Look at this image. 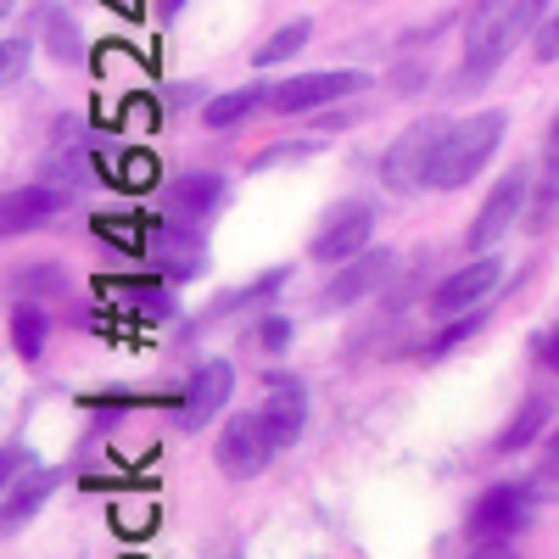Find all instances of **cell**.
<instances>
[{
	"label": "cell",
	"instance_id": "obj_21",
	"mask_svg": "<svg viewBox=\"0 0 559 559\" xmlns=\"http://www.w3.org/2000/svg\"><path fill=\"white\" fill-rule=\"evenodd\" d=\"M481 324H487V313H476V308H471V313H459L453 324H442V331H437V336H431L426 347H419V358H426V364H437V358H448V353H453L459 342H471V336L481 331Z\"/></svg>",
	"mask_w": 559,
	"mask_h": 559
},
{
	"label": "cell",
	"instance_id": "obj_12",
	"mask_svg": "<svg viewBox=\"0 0 559 559\" xmlns=\"http://www.w3.org/2000/svg\"><path fill=\"white\" fill-rule=\"evenodd\" d=\"M263 419L280 448H292L308 426V386L297 376H286V369H274V376L263 381Z\"/></svg>",
	"mask_w": 559,
	"mask_h": 559
},
{
	"label": "cell",
	"instance_id": "obj_36",
	"mask_svg": "<svg viewBox=\"0 0 559 559\" xmlns=\"http://www.w3.org/2000/svg\"><path fill=\"white\" fill-rule=\"evenodd\" d=\"M12 7H17V0H0V12H12Z\"/></svg>",
	"mask_w": 559,
	"mask_h": 559
},
{
	"label": "cell",
	"instance_id": "obj_30",
	"mask_svg": "<svg viewBox=\"0 0 559 559\" xmlns=\"http://www.w3.org/2000/svg\"><path fill=\"white\" fill-rule=\"evenodd\" d=\"M537 358H543V364L554 369V376H559V324H554V331H548V336L537 342Z\"/></svg>",
	"mask_w": 559,
	"mask_h": 559
},
{
	"label": "cell",
	"instance_id": "obj_14",
	"mask_svg": "<svg viewBox=\"0 0 559 559\" xmlns=\"http://www.w3.org/2000/svg\"><path fill=\"white\" fill-rule=\"evenodd\" d=\"M554 426V392L548 386H537V392H526V403L515 408V419H509V426L498 431V442H492V453H526L543 431Z\"/></svg>",
	"mask_w": 559,
	"mask_h": 559
},
{
	"label": "cell",
	"instance_id": "obj_35",
	"mask_svg": "<svg viewBox=\"0 0 559 559\" xmlns=\"http://www.w3.org/2000/svg\"><path fill=\"white\" fill-rule=\"evenodd\" d=\"M163 7H168V12H179V7H185V0H163Z\"/></svg>",
	"mask_w": 559,
	"mask_h": 559
},
{
	"label": "cell",
	"instance_id": "obj_17",
	"mask_svg": "<svg viewBox=\"0 0 559 559\" xmlns=\"http://www.w3.org/2000/svg\"><path fill=\"white\" fill-rule=\"evenodd\" d=\"M168 202H174V213H185V218L197 224V218H207L224 202V179L218 174H185V179H174Z\"/></svg>",
	"mask_w": 559,
	"mask_h": 559
},
{
	"label": "cell",
	"instance_id": "obj_3",
	"mask_svg": "<svg viewBox=\"0 0 559 559\" xmlns=\"http://www.w3.org/2000/svg\"><path fill=\"white\" fill-rule=\"evenodd\" d=\"M532 515H537V492L526 481H498L471 503L464 532H471V543H509L532 526Z\"/></svg>",
	"mask_w": 559,
	"mask_h": 559
},
{
	"label": "cell",
	"instance_id": "obj_18",
	"mask_svg": "<svg viewBox=\"0 0 559 559\" xmlns=\"http://www.w3.org/2000/svg\"><path fill=\"white\" fill-rule=\"evenodd\" d=\"M57 481H62L57 471H34L28 481H7V532H17L34 509L45 503V492H51Z\"/></svg>",
	"mask_w": 559,
	"mask_h": 559
},
{
	"label": "cell",
	"instance_id": "obj_7",
	"mask_svg": "<svg viewBox=\"0 0 559 559\" xmlns=\"http://www.w3.org/2000/svg\"><path fill=\"white\" fill-rule=\"evenodd\" d=\"M526 197H532V174L526 168H509L492 191H487V202H481V213L471 218V252H492L509 229L521 224V213H526Z\"/></svg>",
	"mask_w": 559,
	"mask_h": 559
},
{
	"label": "cell",
	"instance_id": "obj_20",
	"mask_svg": "<svg viewBox=\"0 0 559 559\" xmlns=\"http://www.w3.org/2000/svg\"><path fill=\"white\" fill-rule=\"evenodd\" d=\"M39 28H45V51H51L57 62H79V28H73V17L62 7H45Z\"/></svg>",
	"mask_w": 559,
	"mask_h": 559
},
{
	"label": "cell",
	"instance_id": "obj_9",
	"mask_svg": "<svg viewBox=\"0 0 559 559\" xmlns=\"http://www.w3.org/2000/svg\"><path fill=\"white\" fill-rule=\"evenodd\" d=\"M498 280H503V258H498V252L471 258V263L453 269V274L442 280V286L431 292V313H437V319H459V313L481 308V302L498 292Z\"/></svg>",
	"mask_w": 559,
	"mask_h": 559
},
{
	"label": "cell",
	"instance_id": "obj_10",
	"mask_svg": "<svg viewBox=\"0 0 559 559\" xmlns=\"http://www.w3.org/2000/svg\"><path fill=\"white\" fill-rule=\"evenodd\" d=\"M392 269H397V252H376V247H364L358 258H347V263H336V274L324 280V292H319V308H353V302H364L369 292H381L386 280H392Z\"/></svg>",
	"mask_w": 559,
	"mask_h": 559
},
{
	"label": "cell",
	"instance_id": "obj_28",
	"mask_svg": "<svg viewBox=\"0 0 559 559\" xmlns=\"http://www.w3.org/2000/svg\"><path fill=\"white\" fill-rule=\"evenodd\" d=\"M319 152V140H292V146H269L252 168H274V163H302V157H313Z\"/></svg>",
	"mask_w": 559,
	"mask_h": 559
},
{
	"label": "cell",
	"instance_id": "obj_2",
	"mask_svg": "<svg viewBox=\"0 0 559 559\" xmlns=\"http://www.w3.org/2000/svg\"><path fill=\"white\" fill-rule=\"evenodd\" d=\"M503 129H509V112H503V107H487V112L464 118V123H448L426 185H431V191H459V185H471V179L487 168V157L498 152Z\"/></svg>",
	"mask_w": 559,
	"mask_h": 559
},
{
	"label": "cell",
	"instance_id": "obj_5",
	"mask_svg": "<svg viewBox=\"0 0 559 559\" xmlns=\"http://www.w3.org/2000/svg\"><path fill=\"white\" fill-rule=\"evenodd\" d=\"M274 453H280V442H274V431H269L263 408L236 414V419H229V426L218 431V442H213V459H218V471H224L229 481H252V476H263Z\"/></svg>",
	"mask_w": 559,
	"mask_h": 559
},
{
	"label": "cell",
	"instance_id": "obj_8",
	"mask_svg": "<svg viewBox=\"0 0 559 559\" xmlns=\"http://www.w3.org/2000/svg\"><path fill=\"white\" fill-rule=\"evenodd\" d=\"M369 236H376V202L353 197V202L324 213V224H319V236H313L308 252H313V263H347V258H358L369 247Z\"/></svg>",
	"mask_w": 559,
	"mask_h": 559
},
{
	"label": "cell",
	"instance_id": "obj_29",
	"mask_svg": "<svg viewBox=\"0 0 559 559\" xmlns=\"http://www.w3.org/2000/svg\"><path fill=\"white\" fill-rule=\"evenodd\" d=\"M28 464H34V453H28L23 442H12V448H7V481H17V471H28Z\"/></svg>",
	"mask_w": 559,
	"mask_h": 559
},
{
	"label": "cell",
	"instance_id": "obj_16",
	"mask_svg": "<svg viewBox=\"0 0 559 559\" xmlns=\"http://www.w3.org/2000/svg\"><path fill=\"white\" fill-rule=\"evenodd\" d=\"M258 107H269V90H263V84H247V90H224V96L202 102V123H207V129H236V123H247Z\"/></svg>",
	"mask_w": 559,
	"mask_h": 559
},
{
	"label": "cell",
	"instance_id": "obj_26",
	"mask_svg": "<svg viewBox=\"0 0 559 559\" xmlns=\"http://www.w3.org/2000/svg\"><path fill=\"white\" fill-rule=\"evenodd\" d=\"M532 57H537V62H559V12H548V17L537 23V34H532Z\"/></svg>",
	"mask_w": 559,
	"mask_h": 559
},
{
	"label": "cell",
	"instance_id": "obj_13",
	"mask_svg": "<svg viewBox=\"0 0 559 559\" xmlns=\"http://www.w3.org/2000/svg\"><path fill=\"white\" fill-rule=\"evenodd\" d=\"M57 213H62L57 185H23V191H12L7 207H0V229H7V236H28V229L51 224Z\"/></svg>",
	"mask_w": 559,
	"mask_h": 559
},
{
	"label": "cell",
	"instance_id": "obj_6",
	"mask_svg": "<svg viewBox=\"0 0 559 559\" xmlns=\"http://www.w3.org/2000/svg\"><path fill=\"white\" fill-rule=\"evenodd\" d=\"M376 79L369 73H353V68H324V73H297L286 84H269V107L274 112H313V107H331V102H347L358 90H369Z\"/></svg>",
	"mask_w": 559,
	"mask_h": 559
},
{
	"label": "cell",
	"instance_id": "obj_27",
	"mask_svg": "<svg viewBox=\"0 0 559 559\" xmlns=\"http://www.w3.org/2000/svg\"><path fill=\"white\" fill-rule=\"evenodd\" d=\"M258 342H263V353H286V347H292V319H286V313H269V319L258 324Z\"/></svg>",
	"mask_w": 559,
	"mask_h": 559
},
{
	"label": "cell",
	"instance_id": "obj_4",
	"mask_svg": "<svg viewBox=\"0 0 559 559\" xmlns=\"http://www.w3.org/2000/svg\"><path fill=\"white\" fill-rule=\"evenodd\" d=\"M442 134H448L442 118H419V123H408V129L392 140V146H386V157H381V179H386V191H392V197H408V191H419V185L431 179V163H437Z\"/></svg>",
	"mask_w": 559,
	"mask_h": 559
},
{
	"label": "cell",
	"instance_id": "obj_25",
	"mask_svg": "<svg viewBox=\"0 0 559 559\" xmlns=\"http://www.w3.org/2000/svg\"><path fill=\"white\" fill-rule=\"evenodd\" d=\"M0 57H7V68H0V79H7V84H17V79L28 73V39L7 34V39H0Z\"/></svg>",
	"mask_w": 559,
	"mask_h": 559
},
{
	"label": "cell",
	"instance_id": "obj_11",
	"mask_svg": "<svg viewBox=\"0 0 559 559\" xmlns=\"http://www.w3.org/2000/svg\"><path fill=\"white\" fill-rule=\"evenodd\" d=\"M229 397H236V369H229L224 358H202L197 376H191V386L179 392V426H185V431H202L207 419L224 414Z\"/></svg>",
	"mask_w": 559,
	"mask_h": 559
},
{
	"label": "cell",
	"instance_id": "obj_32",
	"mask_svg": "<svg viewBox=\"0 0 559 559\" xmlns=\"http://www.w3.org/2000/svg\"><path fill=\"white\" fill-rule=\"evenodd\" d=\"M548 157H559V112H554V123H548Z\"/></svg>",
	"mask_w": 559,
	"mask_h": 559
},
{
	"label": "cell",
	"instance_id": "obj_15",
	"mask_svg": "<svg viewBox=\"0 0 559 559\" xmlns=\"http://www.w3.org/2000/svg\"><path fill=\"white\" fill-rule=\"evenodd\" d=\"M157 263H163V274H174V280L202 274V241H197V229H185V224L157 229Z\"/></svg>",
	"mask_w": 559,
	"mask_h": 559
},
{
	"label": "cell",
	"instance_id": "obj_22",
	"mask_svg": "<svg viewBox=\"0 0 559 559\" xmlns=\"http://www.w3.org/2000/svg\"><path fill=\"white\" fill-rule=\"evenodd\" d=\"M12 347H17V358H39L45 353V313L34 302L12 308Z\"/></svg>",
	"mask_w": 559,
	"mask_h": 559
},
{
	"label": "cell",
	"instance_id": "obj_34",
	"mask_svg": "<svg viewBox=\"0 0 559 559\" xmlns=\"http://www.w3.org/2000/svg\"><path fill=\"white\" fill-rule=\"evenodd\" d=\"M548 453H554V459H559V426H554V431H548Z\"/></svg>",
	"mask_w": 559,
	"mask_h": 559
},
{
	"label": "cell",
	"instance_id": "obj_23",
	"mask_svg": "<svg viewBox=\"0 0 559 559\" xmlns=\"http://www.w3.org/2000/svg\"><path fill=\"white\" fill-rule=\"evenodd\" d=\"M118 185H129V191H146V185H157V157H152V152H129Z\"/></svg>",
	"mask_w": 559,
	"mask_h": 559
},
{
	"label": "cell",
	"instance_id": "obj_33",
	"mask_svg": "<svg viewBox=\"0 0 559 559\" xmlns=\"http://www.w3.org/2000/svg\"><path fill=\"white\" fill-rule=\"evenodd\" d=\"M107 7H112V0H107ZM118 12H129V17H134V12H140V0H118Z\"/></svg>",
	"mask_w": 559,
	"mask_h": 559
},
{
	"label": "cell",
	"instance_id": "obj_24",
	"mask_svg": "<svg viewBox=\"0 0 559 559\" xmlns=\"http://www.w3.org/2000/svg\"><path fill=\"white\" fill-rule=\"evenodd\" d=\"M134 224H140V218H96V236H102V241H118V247H129V252H140L146 241H140Z\"/></svg>",
	"mask_w": 559,
	"mask_h": 559
},
{
	"label": "cell",
	"instance_id": "obj_31",
	"mask_svg": "<svg viewBox=\"0 0 559 559\" xmlns=\"http://www.w3.org/2000/svg\"><path fill=\"white\" fill-rule=\"evenodd\" d=\"M471 559H521L515 548H509V543H476V554Z\"/></svg>",
	"mask_w": 559,
	"mask_h": 559
},
{
	"label": "cell",
	"instance_id": "obj_19",
	"mask_svg": "<svg viewBox=\"0 0 559 559\" xmlns=\"http://www.w3.org/2000/svg\"><path fill=\"white\" fill-rule=\"evenodd\" d=\"M308 34H313V23H308V17H292L286 28H274V34L258 45V51H252V62H258V68H274V62L297 57L302 45H308Z\"/></svg>",
	"mask_w": 559,
	"mask_h": 559
},
{
	"label": "cell",
	"instance_id": "obj_1",
	"mask_svg": "<svg viewBox=\"0 0 559 559\" xmlns=\"http://www.w3.org/2000/svg\"><path fill=\"white\" fill-rule=\"evenodd\" d=\"M548 17V0H476L464 12V62H459V90H471L498 73V62L515 51L526 34Z\"/></svg>",
	"mask_w": 559,
	"mask_h": 559
}]
</instances>
